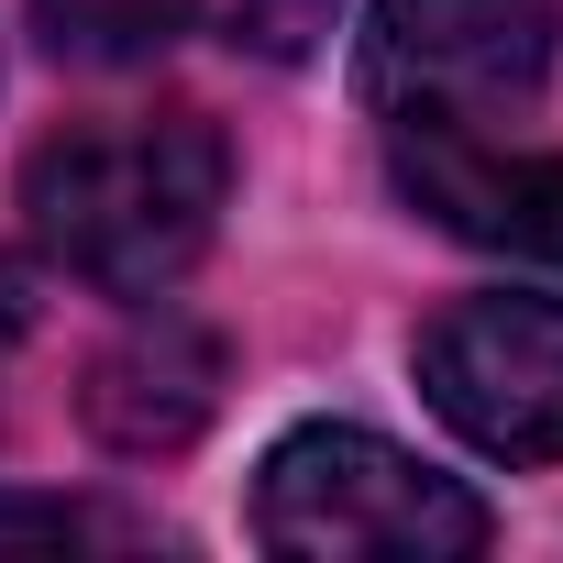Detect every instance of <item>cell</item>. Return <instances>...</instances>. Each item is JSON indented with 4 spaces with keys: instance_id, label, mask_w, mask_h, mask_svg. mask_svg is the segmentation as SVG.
<instances>
[{
    "instance_id": "277c9868",
    "label": "cell",
    "mask_w": 563,
    "mask_h": 563,
    "mask_svg": "<svg viewBox=\"0 0 563 563\" xmlns=\"http://www.w3.org/2000/svg\"><path fill=\"white\" fill-rule=\"evenodd\" d=\"M420 398L486 464H563V299H453L420 332Z\"/></svg>"
},
{
    "instance_id": "6da1fadb",
    "label": "cell",
    "mask_w": 563,
    "mask_h": 563,
    "mask_svg": "<svg viewBox=\"0 0 563 563\" xmlns=\"http://www.w3.org/2000/svg\"><path fill=\"white\" fill-rule=\"evenodd\" d=\"M221 199H232V144L210 133V111L67 122L23 166L34 243L100 299H166L221 232Z\"/></svg>"
},
{
    "instance_id": "30bf717a",
    "label": "cell",
    "mask_w": 563,
    "mask_h": 563,
    "mask_svg": "<svg viewBox=\"0 0 563 563\" xmlns=\"http://www.w3.org/2000/svg\"><path fill=\"white\" fill-rule=\"evenodd\" d=\"M23 332V288H12V265H0V343Z\"/></svg>"
},
{
    "instance_id": "7a4b0ae2",
    "label": "cell",
    "mask_w": 563,
    "mask_h": 563,
    "mask_svg": "<svg viewBox=\"0 0 563 563\" xmlns=\"http://www.w3.org/2000/svg\"><path fill=\"white\" fill-rule=\"evenodd\" d=\"M254 541L288 563H464L486 552V497L387 431L310 420L254 464Z\"/></svg>"
},
{
    "instance_id": "9c48e42d",
    "label": "cell",
    "mask_w": 563,
    "mask_h": 563,
    "mask_svg": "<svg viewBox=\"0 0 563 563\" xmlns=\"http://www.w3.org/2000/svg\"><path fill=\"white\" fill-rule=\"evenodd\" d=\"M100 519L67 508V497H0V541H89Z\"/></svg>"
},
{
    "instance_id": "3957f363",
    "label": "cell",
    "mask_w": 563,
    "mask_h": 563,
    "mask_svg": "<svg viewBox=\"0 0 563 563\" xmlns=\"http://www.w3.org/2000/svg\"><path fill=\"white\" fill-rule=\"evenodd\" d=\"M563 45V0H376L365 23V100L398 133H464L508 122Z\"/></svg>"
},
{
    "instance_id": "8992f818",
    "label": "cell",
    "mask_w": 563,
    "mask_h": 563,
    "mask_svg": "<svg viewBox=\"0 0 563 563\" xmlns=\"http://www.w3.org/2000/svg\"><path fill=\"white\" fill-rule=\"evenodd\" d=\"M210 398H221V354H210V332H188V321H144L133 343H111L100 354V376H89V420L122 442V453H177L199 420H210Z\"/></svg>"
},
{
    "instance_id": "ba28073f",
    "label": "cell",
    "mask_w": 563,
    "mask_h": 563,
    "mask_svg": "<svg viewBox=\"0 0 563 563\" xmlns=\"http://www.w3.org/2000/svg\"><path fill=\"white\" fill-rule=\"evenodd\" d=\"M199 23L232 45V56H265V67H299L332 23H343V0H199Z\"/></svg>"
},
{
    "instance_id": "52a82bcc",
    "label": "cell",
    "mask_w": 563,
    "mask_h": 563,
    "mask_svg": "<svg viewBox=\"0 0 563 563\" xmlns=\"http://www.w3.org/2000/svg\"><path fill=\"white\" fill-rule=\"evenodd\" d=\"M199 23V0H34V34L56 67H144Z\"/></svg>"
},
{
    "instance_id": "5b68a950",
    "label": "cell",
    "mask_w": 563,
    "mask_h": 563,
    "mask_svg": "<svg viewBox=\"0 0 563 563\" xmlns=\"http://www.w3.org/2000/svg\"><path fill=\"white\" fill-rule=\"evenodd\" d=\"M409 199L442 210L453 232L508 243V254H530V265L563 276V155L508 166V155H486L464 133H409Z\"/></svg>"
}]
</instances>
